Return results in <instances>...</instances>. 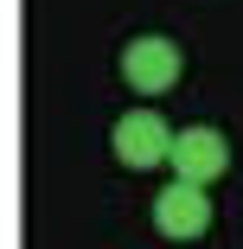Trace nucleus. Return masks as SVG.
Masks as SVG:
<instances>
[{
    "label": "nucleus",
    "mask_w": 243,
    "mask_h": 249,
    "mask_svg": "<svg viewBox=\"0 0 243 249\" xmlns=\"http://www.w3.org/2000/svg\"><path fill=\"white\" fill-rule=\"evenodd\" d=\"M173 141H179V134H173L154 109H128V115L115 122V134H109L115 160H122V166H134V173H148V166L173 160Z\"/></svg>",
    "instance_id": "2"
},
{
    "label": "nucleus",
    "mask_w": 243,
    "mask_h": 249,
    "mask_svg": "<svg viewBox=\"0 0 243 249\" xmlns=\"http://www.w3.org/2000/svg\"><path fill=\"white\" fill-rule=\"evenodd\" d=\"M179 71H186L179 45H173V38H160V32H141V38H128V45H122V77H128V89H134V96H160V89H173V83H179Z\"/></svg>",
    "instance_id": "1"
},
{
    "label": "nucleus",
    "mask_w": 243,
    "mask_h": 249,
    "mask_svg": "<svg viewBox=\"0 0 243 249\" xmlns=\"http://www.w3.org/2000/svg\"><path fill=\"white\" fill-rule=\"evenodd\" d=\"M154 230H160V236H173V243L205 236V230H211V198H205V185L173 179L167 192H154Z\"/></svg>",
    "instance_id": "3"
},
{
    "label": "nucleus",
    "mask_w": 243,
    "mask_h": 249,
    "mask_svg": "<svg viewBox=\"0 0 243 249\" xmlns=\"http://www.w3.org/2000/svg\"><path fill=\"white\" fill-rule=\"evenodd\" d=\"M186 185H211L224 166H230V141L218 134V128H186L179 141H173V160H167Z\"/></svg>",
    "instance_id": "4"
}]
</instances>
